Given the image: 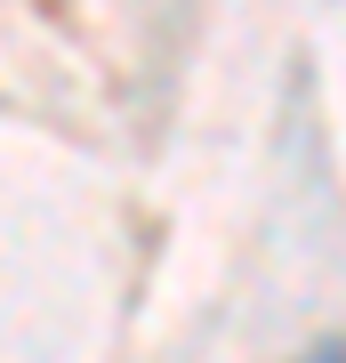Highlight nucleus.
I'll return each mask as SVG.
<instances>
[{
    "instance_id": "nucleus-1",
    "label": "nucleus",
    "mask_w": 346,
    "mask_h": 363,
    "mask_svg": "<svg viewBox=\"0 0 346 363\" xmlns=\"http://www.w3.org/2000/svg\"><path fill=\"white\" fill-rule=\"evenodd\" d=\"M306 363H346V347H314V355H306Z\"/></svg>"
}]
</instances>
